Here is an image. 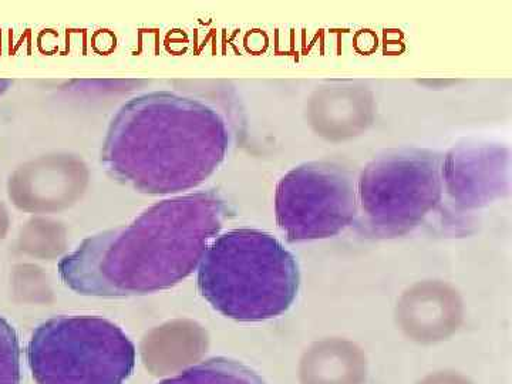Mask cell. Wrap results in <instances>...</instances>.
<instances>
[{
  "label": "cell",
  "mask_w": 512,
  "mask_h": 384,
  "mask_svg": "<svg viewBox=\"0 0 512 384\" xmlns=\"http://www.w3.org/2000/svg\"><path fill=\"white\" fill-rule=\"evenodd\" d=\"M228 217L215 191L153 205L126 227L84 239L57 265L67 288L83 296L127 298L173 288L200 265Z\"/></svg>",
  "instance_id": "obj_1"
},
{
  "label": "cell",
  "mask_w": 512,
  "mask_h": 384,
  "mask_svg": "<svg viewBox=\"0 0 512 384\" xmlns=\"http://www.w3.org/2000/svg\"><path fill=\"white\" fill-rule=\"evenodd\" d=\"M225 120L201 101L171 92L141 94L111 120L101 164L117 183L147 195L197 188L227 156Z\"/></svg>",
  "instance_id": "obj_2"
},
{
  "label": "cell",
  "mask_w": 512,
  "mask_h": 384,
  "mask_svg": "<svg viewBox=\"0 0 512 384\" xmlns=\"http://www.w3.org/2000/svg\"><path fill=\"white\" fill-rule=\"evenodd\" d=\"M197 285L202 298L225 318L262 322L291 309L301 271L295 256L272 235L234 229L205 251Z\"/></svg>",
  "instance_id": "obj_3"
},
{
  "label": "cell",
  "mask_w": 512,
  "mask_h": 384,
  "mask_svg": "<svg viewBox=\"0 0 512 384\" xmlns=\"http://www.w3.org/2000/svg\"><path fill=\"white\" fill-rule=\"evenodd\" d=\"M28 362L37 384H124L133 375L137 352L110 320L57 316L33 332Z\"/></svg>",
  "instance_id": "obj_4"
},
{
  "label": "cell",
  "mask_w": 512,
  "mask_h": 384,
  "mask_svg": "<svg viewBox=\"0 0 512 384\" xmlns=\"http://www.w3.org/2000/svg\"><path fill=\"white\" fill-rule=\"evenodd\" d=\"M441 160L426 150H400L372 161L359 180L367 231L396 238L419 227L443 197Z\"/></svg>",
  "instance_id": "obj_5"
},
{
  "label": "cell",
  "mask_w": 512,
  "mask_h": 384,
  "mask_svg": "<svg viewBox=\"0 0 512 384\" xmlns=\"http://www.w3.org/2000/svg\"><path fill=\"white\" fill-rule=\"evenodd\" d=\"M275 214L289 242L336 237L355 221V181L336 164L299 165L276 187Z\"/></svg>",
  "instance_id": "obj_6"
},
{
  "label": "cell",
  "mask_w": 512,
  "mask_h": 384,
  "mask_svg": "<svg viewBox=\"0 0 512 384\" xmlns=\"http://www.w3.org/2000/svg\"><path fill=\"white\" fill-rule=\"evenodd\" d=\"M508 153L501 147L454 148L441 164L443 184L463 208H478L500 197L507 187Z\"/></svg>",
  "instance_id": "obj_7"
},
{
  "label": "cell",
  "mask_w": 512,
  "mask_h": 384,
  "mask_svg": "<svg viewBox=\"0 0 512 384\" xmlns=\"http://www.w3.org/2000/svg\"><path fill=\"white\" fill-rule=\"evenodd\" d=\"M158 384H266L255 370L227 357H214L191 366Z\"/></svg>",
  "instance_id": "obj_8"
},
{
  "label": "cell",
  "mask_w": 512,
  "mask_h": 384,
  "mask_svg": "<svg viewBox=\"0 0 512 384\" xmlns=\"http://www.w3.org/2000/svg\"><path fill=\"white\" fill-rule=\"evenodd\" d=\"M22 349L15 328L0 316V384H20Z\"/></svg>",
  "instance_id": "obj_9"
},
{
  "label": "cell",
  "mask_w": 512,
  "mask_h": 384,
  "mask_svg": "<svg viewBox=\"0 0 512 384\" xmlns=\"http://www.w3.org/2000/svg\"><path fill=\"white\" fill-rule=\"evenodd\" d=\"M10 82L9 80H0V94L5 92L6 89H8Z\"/></svg>",
  "instance_id": "obj_10"
}]
</instances>
